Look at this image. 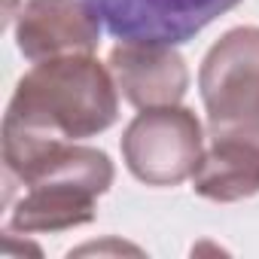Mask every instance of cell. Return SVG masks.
Returning a JSON list of instances; mask_svg holds the SVG:
<instances>
[{
  "mask_svg": "<svg viewBox=\"0 0 259 259\" xmlns=\"http://www.w3.org/2000/svg\"><path fill=\"white\" fill-rule=\"evenodd\" d=\"M4 168L25 192L10 204L7 232H64L95 220L98 198L113 186V162L104 150L73 141H46L4 132Z\"/></svg>",
  "mask_w": 259,
  "mask_h": 259,
  "instance_id": "obj_1",
  "label": "cell"
},
{
  "mask_svg": "<svg viewBox=\"0 0 259 259\" xmlns=\"http://www.w3.org/2000/svg\"><path fill=\"white\" fill-rule=\"evenodd\" d=\"M119 116V85L113 70L92 55H61L37 61L16 85L4 132L46 141L95 138Z\"/></svg>",
  "mask_w": 259,
  "mask_h": 259,
  "instance_id": "obj_2",
  "label": "cell"
},
{
  "mask_svg": "<svg viewBox=\"0 0 259 259\" xmlns=\"http://www.w3.org/2000/svg\"><path fill=\"white\" fill-rule=\"evenodd\" d=\"M198 92L213 141L259 147V28L226 31L198 67Z\"/></svg>",
  "mask_w": 259,
  "mask_h": 259,
  "instance_id": "obj_3",
  "label": "cell"
},
{
  "mask_svg": "<svg viewBox=\"0 0 259 259\" xmlns=\"http://www.w3.org/2000/svg\"><path fill=\"white\" fill-rule=\"evenodd\" d=\"M204 156V132L189 107L168 104L141 110L122 135V159L147 186H177L192 180Z\"/></svg>",
  "mask_w": 259,
  "mask_h": 259,
  "instance_id": "obj_4",
  "label": "cell"
},
{
  "mask_svg": "<svg viewBox=\"0 0 259 259\" xmlns=\"http://www.w3.org/2000/svg\"><path fill=\"white\" fill-rule=\"evenodd\" d=\"M241 0H89L104 31L119 43L183 46Z\"/></svg>",
  "mask_w": 259,
  "mask_h": 259,
  "instance_id": "obj_5",
  "label": "cell"
},
{
  "mask_svg": "<svg viewBox=\"0 0 259 259\" xmlns=\"http://www.w3.org/2000/svg\"><path fill=\"white\" fill-rule=\"evenodd\" d=\"M101 19L89 0H28L16 19V46L28 61L92 55L101 43Z\"/></svg>",
  "mask_w": 259,
  "mask_h": 259,
  "instance_id": "obj_6",
  "label": "cell"
},
{
  "mask_svg": "<svg viewBox=\"0 0 259 259\" xmlns=\"http://www.w3.org/2000/svg\"><path fill=\"white\" fill-rule=\"evenodd\" d=\"M107 67L122 98L138 110L180 104L189 89V67L177 46L168 43H119Z\"/></svg>",
  "mask_w": 259,
  "mask_h": 259,
  "instance_id": "obj_7",
  "label": "cell"
},
{
  "mask_svg": "<svg viewBox=\"0 0 259 259\" xmlns=\"http://www.w3.org/2000/svg\"><path fill=\"white\" fill-rule=\"evenodd\" d=\"M192 192L220 204H232L256 195L259 147H250L241 141H213L192 174Z\"/></svg>",
  "mask_w": 259,
  "mask_h": 259,
  "instance_id": "obj_8",
  "label": "cell"
}]
</instances>
